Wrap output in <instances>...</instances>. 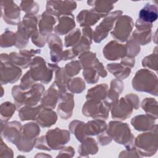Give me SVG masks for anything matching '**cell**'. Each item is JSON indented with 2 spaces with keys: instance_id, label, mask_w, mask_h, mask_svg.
<instances>
[{
  "instance_id": "16",
  "label": "cell",
  "mask_w": 158,
  "mask_h": 158,
  "mask_svg": "<svg viewBox=\"0 0 158 158\" xmlns=\"http://www.w3.org/2000/svg\"><path fill=\"white\" fill-rule=\"evenodd\" d=\"M102 54L104 58L108 60H120L127 56L125 44L116 40H112L108 42L103 48Z\"/></svg>"
},
{
  "instance_id": "29",
  "label": "cell",
  "mask_w": 158,
  "mask_h": 158,
  "mask_svg": "<svg viewBox=\"0 0 158 158\" xmlns=\"http://www.w3.org/2000/svg\"><path fill=\"white\" fill-rule=\"evenodd\" d=\"M107 127L105 120L101 119H93L85 123V133L87 137L98 136L104 131Z\"/></svg>"
},
{
  "instance_id": "7",
  "label": "cell",
  "mask_w": 158,
  "mask_h": 158,
  "mask_svg": "<svg viewBox=\"0 0 158 158\" xmlns=\"http://www.w3.org/2000/svg\"><path fill=\"white\" fill-rule=\"evenodd\" d=\"M41 132L40 125L34 122H30L22 125L20 136L17 144V149L23 152H28L35 148V142Z\"/></svg>"
},
{
  "instance_id": "51",
  "label": "cell",
  "mask_w": 158,
  "mask_h": 158,
  "mask_svg": "<svg viewBox=\"0 0 158 158\" xmlns=\"http://www.w3.org/2000/svg\"><path fill=\"white\" fill-rule=\"evenodd\" d=\"M30 39L32 43L34 44L36 47L40 48L44 47L46 43H47V38L41 35L38 31L33 33L31 35Z\"/></svg>"
},
{
  "instance_id": "6",
  "label": "cell",
  "mask_w": 158,
  "mask_h": 158,
  "mask_svg": "<svg viewBox=\"0 0 158 158\" xmlns=\"http://www.w3.org/2000/svg\"><path fill=\"white\" fill-rule=\"evenodd\" d=\"M59 68L56 63H48L44 59L36 56L30 66V72L33 79L43 84H48L52 79L53 73Z\"/></svg>"
},
{
  "instance_id": "13",
  "label": "cell",
  "mask_w": 158,
  "mask_h": 158,
  "mask_svg": "<svg viewBox=\"0 0 158 158\" xmlns=\"http://www.w3.org/2000/svg\"><path fill=\"white\" fill-rule=\"evenodd\" d=\"M1 17L4 21L10 25H17L20 20L21 9L12 1H1Z\"/></svg>"
},
{
  "instance_id": "39",
  "label": "cell",
  "mask_w": 158,
  "mask_h": 158,
  "mask_svg": "<svg viewBox=\"0 0 158 158\" xmlns=\"http://www.w3.org/2000/svg\"><path fill=\"white\" fill-rule=\"evenodd\" d=\"M67 88L72 94L81 93L86 88L85 81L81 77L71 78L67 82Z\"/></svg>"
},
{
  "instance_id": "38",
  "label": "cell",
  "mask_w": 158,
  "mask_h": 158,
  "mask_svg": "<svg viewBox=\"0 0 158 158\" xmlns=\"http://www.w3.org/2000/svg\"><path fill=\"white\" fill-rule=\"evenodd\" d=\"M140 106L142 109L148 114L152 117L155 120L158 118L157 112V101L153 98H146L141 102Z\"/></svg>"
},
{
  "instance_id": "10",
  "label": "cell",
  "mask_w": 158,
  "mask_h": 158,
  "mask_svg": "<svg viewBox=\"0 0 158 158\" xmlns=\"http://www.w3.org/2000/svg\"><path fill=\"white\" fill-rule=\"evenodd\" d=\"M110 106L105 101L86 100L82 106L81 112L83 115L93 119L106 120L108 118Z\"/></svg>"
},
{
  "instance_id": "2",
  "label": "cell",
  "mask_w": 158,
  "mask_h": 158,
  "mask_svg": "<svg viewBox=\"0 0 158 158\" xmlns=\"http://www.w3.org/2000/svg\"><path fill=\"white\" fill-rule=\"evenodd\" d=\"M139 106L138 96L136 94L129 93L119 98L110 106L111 117L113 119L125 120L131 116L133 109L138 110Z\"/></svg>"
},
{
  "instance_id": "49",
  "label": "cell",
  "mask_w": 158,
  "mask_h": 158,
  "mask_svg": "<svg viewBox=\"0 0 158 158\" xmlns=\"http://www.w3.org/2000/svg\"><path fill=\"white\" fill-rule=\"evenodd\" d=\"M64 68L65 73L70 78L77 75L82 69L81 64L78 60H71L67 63Z\"/></svg>"
},
{
  "instance_id": "59",
  "label": "cell",
  "mask_w": 158,
  "mask_h": 158,
  "mask_svg": "<svg viewBox=\"0 0 158 158\" xmlns=\"http://www.w3.org/2000/svg\"><path fill=\"white\" fill-rule=\"evenodd\" d=\"M81 35L88 38L89 40L93 41V30L89 27H82L81 30Z\"/></svg>"
},
{
  "instance_id": "43",
  "label": "cell",
  "mask_w": 158,
  "mask_h": 158,
  "mask_svg": "<svg viewBox=\"0 0 158 158\" xmlns=\"http://www.w3.org/2000/svg\"><path fill=\"white\" fill-rule=\"evenodd\" d=\"M93 41L89 40L86 37L81 35L80 40L76 45L73 46L71 49L74 54L77 57L81 54L89 51L91 48V44Z\"/></svg>"
},
{
  "instance_id": "54",
  "label": "cell",
  "mask_w": 158,
  "mask_h": 158,
  "mask_svg": "<svg viewBox=\"0 0 158 158\" xmlns=\"http://www.w3.org/2000/svg\"><path fill=\"white\" fill-rule=\"evenodd\" d=\"M75 155V149L72 146H64L61 149H60L56 157H72Z\"/></svg>"
},
{
  "instance_id": "1",
  "label": "cell",
  "mask_w": 158,
  "mask_h": 158,
  "mask_svg": "<svg viewBox=\"0 0 158 158\" xmlns=\"http://www.w3.org/2000/svg\"><path fill=\"white\" fill-rule=\"evenodd\" d=\"M45 91V88L41 83H36L30 89L23 91L19 85H14L11 89V94L14 104L17 109L23 106H36L41 101Z\"/></svg>"
},
{
  "instance_id": "27",
  "label": "cell",
  "mask_w": 158,
  "mask_h": 158,
  "mask_svg": "<svg viewBox=\"0 0 158 158\" xmlns=\"http://www.w3.org/2000/svg\"><path fill=\"white\" fill-rule=\"evenodd\" d=\"M115 3H116V2L100 0H92L87 1V4L89 6L92 7L91 9L99 15L102 18H104L111 12L112 10L114 8Z\"/></svg>"
},
{
  "instance_id": "55",
  "label": "cell",
  "mask_w": 158,
  "mask_h": 158,
  "mask_svg": "<svg viewBox=\"0 0 158 158\" xmlns=\"http://www.w3.org/2000/svg\"><path fill=\"white\" fill-rule=\"evenodd\" d=\"M97 140L101 146H107L112 142V139L107 134L105 130L97 136Z\"/></svg>"
},
{
  "instance_id": "50",
  "label": "cell",
  "mask_w": 158,
  "mask_h": 158,
  "mask_svg": "<svg viewBox=\"0 0 158 158\" xmlns=\"http://www.w3.org/2000/svg\"><path fill=\"white\" fill-rule=\"evenodd\" d=\"M35 83L36 81L33 79L30 70H28L21 78L19 86L21 89L27 91L30 89Z\"/></svg>"
},
{
  "instance_id": "11",
  "label": "cell",
  "mask_w": 158,
  "mask_h": 158,
  "mask_svg": "<svg viewBox=\"0 0 158 158\" xmlns=\"http://www.w3.org/2000/svg\"><path fill=\"white\" fill-rule=\"evenodd\" d=\"M123 12L120 10L111 12L97 25L93 31V41L96 43H100L110 32L117 19L121 16Z\"/></svg>"
},
{
  "instance_id": "24",
  "label": "cell",
  "mask_w": 158,
  "mask_h": 158,
  "mask_svg": "<svg viewBox=\"0 0 158 158\" xmlns=\"http://www.w3.org/2000/svg\"><path fill=\"white\" fill-rule=\"evenodd\" d=\"M57 114L52 109L43 107L38 113L36 122L42 128H50L57 121Z\"/></svg>"
},
{
  "instance_id": "5",
  "label": "cell",
  "mask_w": 158,
  "mask_h": 158,
  "mask_svg": "<svg viewBox=\"0 0 158 158\" xmlns=\"http://www.w3.org/2000/svg\"><path fill=\"white\" fill-rule=\"evenodd\" d=\"M134 146L141 157H151L158 149L157 125L151 130L138 135L134 139Z\"/></svg>"
},
{
  "instance_id": "53",
  "label": "cell",
  "mask_w": 158,
  "mask_h": 158,
  "mask_svg": "<svg viewBox=\"0 0 158 158\" xmlns=\"http://www.w3.org/2000/svg\"><path fill=\"white\" fill-rule=\"evenodd\" d=\"M91 67H93L96 70V72H98L100 77L105 78L107 77V72L105 69V67L102 64V63L100 62L98 58L96 59V60H94V62H93V64Z\"/></svg>"
},
{
  "instance_id": "46",
  "label": "cell",
  "mask_w": 158,
  "mask_h": 158,
  "mask_svg": "<svg viewBox=\"0 0 158 158\" xmlns=\"http://www.w3.org/2000/svg\"><path fill=\"white\" fill-rule=\"evenodd\" d=\"M82 74L84 80L88 84H96L100 77L96 70L92 67L83 69Z\"/></svg>"
},
{
  "instance_id": "48",
  "label": "cell",
  "mask_w": 158,
  "mask_h": 158,
  "mask_svg": "<svg viewBox=\"0 0 158 158\" xmlns=\"http://www.w3.org/2000/svg\"><path fill=\"white\" fill-rule=\"evenodd\" d=\"M78 57L82 69L91 67L97 58L96 54L90 51L81 54L78 56Z\"/></svg>"
},
{
  "instance_id": "56",
  "label": "cell",
  "mask_w": 158,
  "mask_h": 158,
  "mask_svg": "<svg viewBox=\"0 0 158 158\" xmlns=\"http://www.w3.org/2000/svg\"><path fill=\"white\" fill-rule=\"evenodd\" d=\"M35 148L37 149H40V150H43V151H50V149L48 146L44 136H41L40 137H38V138L36 140L35 142Z\"/></svg>"
},
{
  "instance_id": "61",
  "label": "cell",
  "mask_w": 158,
  "mask_h": 158,
  "mask_svg": "<svg viewBox=\"0 0 158 158\" xmlns=\"http://www.w3.org/2000/svg\"><path fill=\"white\" fill-rule=\"evenodd\" d=\"M34 157H52L51 156L47 154H44L43 152H39L36 155H35Z\"/></svg>"
},
{
  "instance_id": "4",
  "label": "cell",
  "mask_w": 158,
  "mask_h": 158,
  "mask_svg": "<svg viewBox=\"0 0 158 158\" xmlns=\"http://www.w3.org/2000/svg\"><path fill=\"white\" fill-rule=\"evenodd\" d=\"M106 132L112 140L123 145L125 149H131L135 148V136L127 123H123L120 120L110 121L107 124Z\"/></svg>"
},
{
  "instance_id": "23",
  "label": "cell",
  "mask_w": 158,
  "mask_h": 158,
  "mask_svg": "<svg viewBox=\"0 0 158 158\" xmlns=\"http://www.w3.org/2000/svg\"><path fill=\"white\" fill-rule=\"evenodd\" d=\"M156 120L151 115L145 114L135 116L130 123L135 130L144 132L152 128L156 124Z\"/></svg>"
},
{
  "instance_id": "14",
  "label": "cell",
  "mask_w": 158,
  "mask_h": 158,
  "mask_svg": "<svg viewBox=\"0 0 158 158\" xmlns=\"http://www.w3.org/2000/svg\"><path fill=\"white\" fill-rule=\"evenodd\" d=\"M77 7L75 1H48L46 4V11L57 19L62 15L72 14Z\"/></svg>"
},
{
  "instance_id": "28",
  "label": "cell",
  "mask_w": 158,
  "mask_h": 158,
  "mask_svg": "<svg viewBox=\"0 0 158 158\" xmlns=\"http://www.w3.org/2000/svg\"><path fill=\"white\" fill-rule=\"evenodd\" d=\"M124 89V83L122 80L113 79L110 83L107 98L105 101L110 106L118 99Z\"/></svg>"
},
{
  "instance_id": "18",
  "label": "cell",
  "mask_w": 158,
  "mask_h": 158,
  "mask_svg": "<svg viewBox=\"0 0 158 158\" xmlns=\"http://www.w3.org/2000/svg\"><path fill=\"white\" fill-rule=\"evenodd\" d=\"M64 94L53 82L49 88L44 92L40 101V104L44 108L54 109L57 106L59 99Z\"/></svg>"
},
{
  "instance_id": "58",
  "label": "cell",
  "mask_w": 158,
  "mask_h": 158,
  "mask_svg": "<svg viewBox=\"0 0 158 158\" xmlns=\"http://www.w3.org/2000/svg\"><path fill=\"white\" fill-rule=\"evenodd\" d=\"M120 63L126 67L132 69L135 66V58L128 57L127 56H125L123 58H122V59H120Z\"/></svg>"
},
{
  "instance_id": "32",
  "label": "cell",
  "mask_w": 158,
  "mask_h": 158,
  "mask_svg": "<svg viewBox=\"0 0 158 158\" xmlns=\"http://www.w3.org/2000/svg\"><path fill=\"white\" fill-rule=\"evenodd\" d=\"M43 108L41 104L36 106H23L19 110L18 115L21 121H35L40 110Z\"/></svg>"
},
{
  "instance_id": "19",
  "label": "cell",
  "mask_w": 158,
  "mask_h": 158,
  "mask_svg": "<svg viewBox=\"0 0 158 158\" xmlns=\"http://www.w3.org/2000/svg\"><path fill=\"white\" fill-rule=\"evenodd\" d=\"M74 107V95L67 92L59 101L57 107V114L61 119L67 120L72 116Z\"/></svg>"
},
{
  "instance_id": "3",
  "label": "cell",
  "mask_w": 158,
  "mask_h": 158,
  "mask_svg": "<svg viewBox=\"0 0 158 158\" xmlns=\"http://www.w3.org/2000/svg\"><path fill=\"white\" fill-rule=\"evenodd\" d=\"M133 88L138 92H144L154 96L158 95V77L153 71L147 69L138 70L131 80Z\"/></svg>"
},
{
  "instance_id": "12",
  "label": "cell",
  "mask_w": 158,
  "mask_h": 158,
  "mask_svg": "<svg viewBox=\"0 0 158 158\" xmlns=\"http://www.w3.org/2000/svg\"><path fill=\"white\" fill-rule=\"evenodd\" d=\"M44 136L51 151L61 149L70 140V131L58 127L48 130Z\"/></svg>"
},
{
  "instance_id": "42",
  "label": "cell",
  "mask_w": 158,
  "mask_h": 158,
  "mask_svg": "<svg viewBox=\"0 0 158 158\" xmlns=\"http://www.w3.org/2000/svg\"><path fill=\"white\" fill-rule=\"evenodd\" d=\"M15 33L8 28L5 29L0 38V46L2 48H7L15 45Z\"/></svg>"
},
{
  "instance_id": "34",
  "label": "cell",
  "mask_w": 158,
  "mask_h": 158,
  "mask_svg": "<svg viewBox=\"0 0 158 158\" xmlns=\"http://www.w3.org/2000/svg\"><path fill=\"white\" fill-rule=\"evenodd\" d=\"M17 109L15 104L10 101H5L0 106L1 125H4L9 122Z\"/></svg>"
},
{
  "instance_id": "26",
  "label": "cell",
  "mask_w": 158,
  "mask_h": 158,
  "mask_svg": "<svg viewBox=\"0 0 158 158\" xmlns=\"http://www.w3.org/2000/svg\"><path fill=\"white\" fill-rule=\"evenodd\" d=\"M77 21L80 26L82 27L94 25L100 20L102 17L90 9H83L77 15Z\"/></svg>"
},
{
  "instance_id": "31",
  "label": "cell",
  "mask_w": 158,
  "mask_h": 158,
  "mask_svg": "<svg viewBox=\"0 0 158 158\" xmlns=\"http://www.w3.org/2000/svg\"><path fill=\"white\" fill-rule=\"evenodd\" d=\"M108 90L109 86L106 83L96 85L88 90L86 94V100L105 101L107 98Z\"/></svg>"
},
{
  "instance_id": "40",
  "label": "cell",
  "mask_w": 158,
  "mask_h": 158,
  "mask_svg": "<svg viewBox=\"0 0 158 158\" xmlns=\"http://www.w3.org/2000/svg\"><path fill=\"white\" fill-rule=\"evenodd\" d=\"M157 59V47L155 46L153 52L144 57L142 59L141 65L143 67H144V69H147L157 72L158 69Z\"/></svg>"
},
{
  "instance_id": "44",
  "label": "cell",
  "mask_w": 158,
  "mask_h": 158,
  "mask_svg": "<svg viewBox=\"0 0 158 158\" xmlns=\"http://www.w3.org/2000/svg\"><path fill=\"white\" fill-rule=\"evenodd\" d=\"M20 8L21 10L27 15H36L39 10L40 6L38 4L34 1H22L20 3Z\"/></svg>"
},
{
  "instance_id": "22",
  "label": "cell",
  "mask_w": 158,
  "mask_h": 158,
  "mask_svg": "<svg viewBox=\"0 0 158 158\" xmlns=\"http://www.w3.org/2000/svg\"><path fill=\"white\" fill-rule=\"evenodd\" d=\"M76 27L75 17L73 14L62 15L57 18L54 31L57 35H66L74 30Z\"/></svg>"
},
{
  "instance_id": "37",
  "label": "cell",
  "mask_w": 158,
  "mask_h": 158,
  "mask_svg": "<svg viewBox=\"0 0 158 158\" xmlns=\"http://www.w3.org/2000/svg\"><path fill=\"white\" fill-rule=\"evenodd\" d=\"M54 73L55 80L54 83L56 85L57 88L63 94L67 93L68 92L67 84L70 78L65 73L64 68L59 67V68L54 72Z\"/></svg>"
},
{
  "instance_id": "21",
  "label": "cell",
  "mask_w": 158,
  "mask_h": 158,
  "mask_svg": "<svg viewBox=\"0 0 158 158\" xmlns=\"http://www.w3.org/2000/svg\"><path fill=\"white\" fill-rule=\"evenodd\" d=\"M57 22V19L47 11L43 12L38 16V28L41 35L47 38L54 31Z\"/></svg>"
},
{
  "instance_id": "33",
  "label": "cell",
  "mask_w": 158,
  "mask_h": 158,
  "mask_svg": "<svg viewBox=\"0 0 158 158\" xmlns=\"http://www.w3.org/2000/svg\"><path fill=\"white\" fill-rule=\"evenodd\" d=\"M107 70L117 79L124 80L128 77L131 72V69L126 67L120 63H110L107 64Z\"/></svg>"
},
{
  "instance_id": "57",
  "label": "cell",
  "mask_w": 158,
  "mask_h": 158,
  "mask_svg": "<svg viewBox=\"0 0 158 158\" xmlns=\"http://www.w3.org/2000/svg\"><path fill=\"white\" fill-rule=\"evenodd\" d=\"M119 157H140L135 147L131 149H127L122 151L118 155Z\"/></svg>"
},
{
  "instance_id": "36",
  "label": "cell",
  "mask_w": 158,
  "mask_h": 158,
  "mask_svg": "<svg viewBox=\"0 0 158 158\" xmlns=\"http://www.w3.org/2000/svg\"><path fill=\"white\" fill-rule=\"evenodd\" d=\"M84 122L78 120H74L70 122L68 127L70 133L75 135L77 140L81 143L84 139L88 138L85 133Z\"/></svg>"
},
{
  "instance_id": "20",
  "label": "cell",
  "mask_w": 158,
  "mask_h": 158,
  "mask_svg": "<svg viewBox=\"0 0 158 158\" xmlns=\"http://www.w3.org/2000/svg\"><path fill=\"white\" fill-rule=\"evenodd\" d=\"M47 44L49 48L51 60L58 63L62 60L63 54V43L61 38L56 33H51L47 37Z\"/></svg>"
},
{
  "instance_id": "9",
  "label": "cell",
  "mask_w": 158,
  "mask_h": 158,
  "mask_svg": "<svg viewBox=\"0 0 158 158\" xmlns=\"http://www.w3.org/2000/svg\"><path fill=\"white\" fill-rule=\"evenodd\" d=\"M135 23L132 18L128 15H122L116 20L110 32L112 37L120 43L127 42L133 31Z\"/></svg>"
},
{
  "instance_id": "17",
  "label": "cell",
  "mask_w": 158,
  "mask_h": 158,
  "mask_svg": "<svg viewBox=\"0 0 158 158\" xmlns=\"http://www.w3.org/2000/svg\"><path fill=\"white\" fill-rule=\"evenodd\" d=\"M22 125L17 120L8 122L1 125V135L2 138L13 144L16 145L20 136Z\"/></svg>"
},
{
  "instance_id": "30",
  "label": "cell",
  "mask_w": 158,
  "mask_h": 158,
  "mask_svg": "<svg viewBox=\"0 0 158 158\" xmlns=\"http://www.w3.org/2000/svg\"><path fill=\"white\" fill-rule=\"evenodd\" d=\"M99 151L96 141L92 137H88L84 139L78 146L79 157H88L90 155H94Z\"/></svg>"
},
{
  "instance_id": "15",
  "label": "cell",
  "mask_w": 158,
  "mask_h": 158,
  "mask_svg": "<svg viewBox=\"0 0 158 158\" xmlns=\"http://www.w3.org/2000/svg\"><path fill=\"white\" fill-rule=\"evenodd\" d=\"M41 52V49H20L19 52H11L9 54L10 60L21 69H27L30 66L33 58Z\"/></svg>"
},
{
  "instance_id": "41",
  "label": "cell",
  "mask_w": 158,
  "mask_h": 158,
  "mask_svg": "<svg viewBox=\"0 0 158 158\" xmlns=\"http://www.w3.org/2000/svg\"><path fill=\"white\" fill-rule=\"evenodd\" d=\"M131 37L141 46L149 44L152 40V30L138 31L136 30L132 32Z\"/></svg>"
},
{
  "instance_id": "62",
  "label": "cell",
  "mask_w": 158,
  "mask_h": 158,
  "mask_svg": "<svg viewBox=\"0 0 158 158\" xmlns=\"http://www.w3.org/2000/svg\"><path fill=\"white\" fill-rule=\"evenodd\" d=\"M1 89H2V94H1V97H2V96H3V94H4V92H3V87H2V86Z\"/></svg>"
},
{
  "instance_id": "45",
  "label": "cell",
  "mask_w": 158,
  "mask_h": 158,
  "mask_svg": "<svg viewBox=\"0 0 158 158\" xmlns=\"http://www.w3.org/2000/svg\"><path fill=\"white\" fill-rule=\"evenodd\" d=\"M81 36L80 29L76 28L65 35L64 38V46L65 48L73 47L77 44Z\"/></svg>"
},
{
  "instance_id": "52",
  "label": "cell",
  "mask_w": 158,
  "mask_h": 158,
  "mask_svg": "<svg viewBox=\"0 0 158 158\" xmlns=\"http://www.w3.org/2000/svg\"><path fill=\"white\" fill-rule=\"evenodd\" d=\"M14 152L10 148H9L3 141L2 137L1 139V149H0V157H13Z\"/></svg>"
},
{
  "instance_id": "60",
  "label": "cell",
  "mask_w": 158,
  "mask_h": 158,
  "mask_svg": "<svg viewBox=\"0 0 158 158\" xmlns=\"http://www.w3.org/2000/svg\"><path fill=\"white\" fill-rule=\"evenodd\" d=\"M76 57L77 56L74 54L72 49H67L63 51L62 60L66 61L68 60H72L75 59Z\"/></svg>"
},
{
  "instance_id": "8",
  "label": "cell",
  "mask_w": 158,
  "mask_h": 158,
  "mask_svg": "<svg viewBox=\"0 0 158 158\" xmlns=\"http://www.w3.org/2000/svg\"><path fill=\"white\" fill-rule=\"evenodd\" d=\"M0 60L1 85L13 84L17 82L22 75V69L10 60L9 54L7 53L1 54Z\"/></svg>"
},
{
  "instance_id": "25",
  "label": "cell",
  "mask_w": 158,
  "mask_h": 158,
  "mask_svg": "<svg viewBox=\"0 0 158 158\" xmlns=\"http://www.w3.org/2000/svg\"><path fill=\"white\" fill-rule=\"evenodd\" d=\"M157 17L158 8L157 5L148 2L139 11L138 19L143 23L153 25Z\"/></svg>"
},
{
  "instance_id": "47",
  "label": "cell",
  "mask_w": 158,
  "mask_h": 158,
  "mask_svg": "<svg viewBox=\"0 0 158 158\" xmlns=\"http://www.w3.org/2000/svg\"><path fill=\"white\" fill-rule=\"evenodd\" d=\"M125 46L127 48V56L128 57L135 58L136 57L141 51L140 45L132 38L128 39L126 42Z\"/></svg>"
},
{
  "instance_id": "35",
  "label": "cell",
  "mask_w": 158,
  "mask_h": 158,
  "mask_svg": "<svg viewBox=\"0 0 158 158\" xmlns=\"http://www.w3.org/2000/svg\"><path fill=\"white\" fill-rule=\"evenodd\" d=\"M30 38H31V35L23 28L20 22L17 25V30L15 32L16 43L15 46L19 50L24 49L27 47Z\"/></svg>"
}]
</instances>
